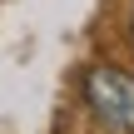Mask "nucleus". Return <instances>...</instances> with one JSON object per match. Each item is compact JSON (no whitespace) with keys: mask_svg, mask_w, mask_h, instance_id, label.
<instances>
[{"mask_svg":"<svg viewBox=\"0 0 134 134\" xmlns=\"http://www.w3.org/2000/svg\"><path fill=\"white\" fill-rule=\"evenodd\" d=\"M129 35H134V10H129Z\"/></svg>","mask_w":134,"mask_h":134,"instance_id":"2","label":"nucleus"},{"mask_svg":"<svg viewBox=\"0 0 134 134\" xmlns=\"http://www.w3.org/2000/svg\"><path fill=\"white\" fill-rule=\"evenodd\" d=\"M85 104L99 124L134 134V75L119 65H90L85 70Z\"/></svg>","mask_w":134,"mask_h":134,"instance_id":"1","label":"nucleus"}]
</instances>
